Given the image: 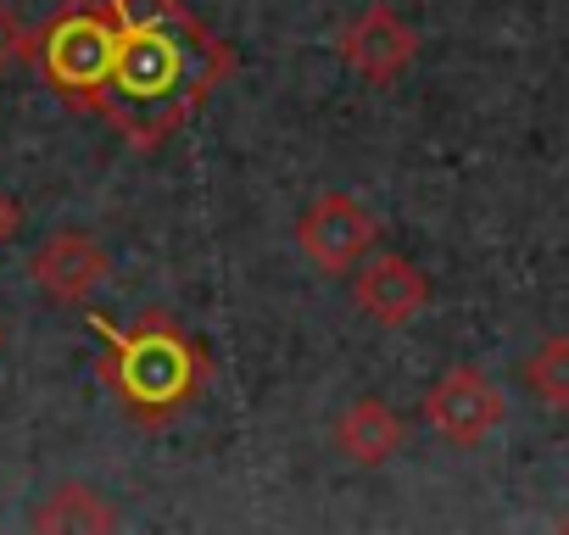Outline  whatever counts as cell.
<instances>
[{"label":"cell","instance_id":"1","mask_svg":"<svg viewBox=\"0 0 569 535\" xmlns=\"http://www.w3.org/2000/svg\"><path fill=\"white\" fill-rule=\"evenodd\" d=\"M107 12L118 46L96 112L134 151H157L234 73V46L218 40L184 0H107Z\"/></svg>","mask_w":569,"mask_h":535},{"label":"cell","instance_id":"2","mask_svg":"<svg viewBox=\"0 0 569 535\" xmlns=\"http://www.w3.org/2000/svg\"><path fill=\"white\" fill-rule=\"evenodd\" d=\"M84 324L101 335V385L118 396L123 418H134L140 430H162L179 413L196 407V396L207 391V346L168 313H146L134 324H112L107 313H84Z\"/></svg>","mask_w":569,"mask_h":535},{"label":"cell","instance_id":"3","mask_svg":"<svg viewBox=\"0 0 569 535\" xmlns=\"http://www.w3.org/2000/svg\"><path fill=\"white\" fill-rule=\"evenodd\" d=\"M112 46H118V29H112L107 0H68V7L34 34L29 62L40 68V79L73 112H96L101 90L112 79Z\"/></svg>","mask_w":569,"mask_h":535},{"label":"cell","instance_id":"4","mask_svg":"<svg viewBox=\"0 0 569 535\" xmlns=\"http://www.w3.org/2000/svg\"><path fill=\"white\" fill-rule=\"evenodd\" d=\"M375 245H380V218L358 195H347V190H325L297 218V251L319 268V274H330V280L352 274Z\"/></svg>","mask_w":569,"mask_h":535},{"label":"cell","instance_id":"5","mask_svg":"<svg viewBox=\"0 0 569 535\" xmlns=\"http://www.w3.org/2000/svg\"><path fill=\"white\" fill-rule=\"evenodd\" d=\"M508 418V396L469 363L447 369L430 391H425V424L447 441V446H480L497 424Z\"/></svg>","mask_w":569,"mask_h":535},{"label":"cell","instance_id":"6","mask_svg":"<svg viewBox=\"0 0 569 535\" xmlns=\"http://www.w3.org/2000/svg\"><path fill=\"white\" fill-rule=\"evenodd\" d=\"M336 51H341V62H347L363 84L391 90V84L413 68V57H419V34H413V23H402L391 7H369L363 18H352V23L341 29Z\"/></svg>","mask_w":569,"mask_h":535},{"label":"cell","instance_id":"7","mask_svg":"<svg viewBox=\"0 0 569 535\" xmlns=\"http://www.w3.org/2000/svg\"><path fill=\"white\" fill-rule=\"evenodd\" d=\"M352 302L380 324V330H402V324H413L425 307H430V274L413 262V256H402V251H369L363 262H358V285H352Z\"/></svg>","mask_w":569,"mask_h":535},{"label":"cell","instance_id":"8","mask_svg":"<svg viewBox=\"0 0 569 535\" xmlns=\"http://www.w3.org/2000/svg\"><path fill=\"white\" fill-rule=\"evenodd\" d=\"M107 274H112V256H107V245H101L96 234H84V229H62V234H51V240L29 256V280H34L51 302H62V307L90 302V291L107 285Z\"/></svg>","mask_w":569,"mask_h":535},{"label":"cell","instance_id":"9","mask_svg":"<svg viewBox=\"0 0 569 535\" xmlns=\"http://www.w3.org/2000/svg\"><path fill=\"white\" fill-rule=\"evenodd\" d=\"M330 441H336V452H341L352 468H380V463H391V457L402 452L408 424L397 418L391 402H380V396H358V402L341 407Z\"/></svg>","mask_w":569,"mask_h":535},{"label":"cell","instance_id":"10","mask_svg":"<svg viewBox=\"0 0 569 535\" xmlns=\"http://www.w3.org/2000/svg\"><path fill=\"white\" fill-rule=\"evenodd\" d=\"M29 529H46V535H90L96 529V535H107V529H118V513L96 485L68 480V485L46 491V502L29 513Z\"/></svg>","mask_w":569,"mask_h":535},{"label":"cell","instance_id":"11","mask_svg":"<svg viewBox=\"0 0 569 535\" xmlns=\"http://www.w3.org/2000/svg\"><path fill=\"white\" fill-rule=\"evenodd\" d=\"M525 391L536 396V402H547V407H569V335H552V341H541L530 357H525Z\"/></svg>","mask_w":569,"mask_h":535},{"label":"cell","instance_id":"12","mask_svg":"<svg viewBox=\"0 0 569 535\" xmlns=\"http://www.w3.org/2000/svg\"><path fill=\"white\" fill-rule=\"evenodd\" d=\"M34 57V34H29V23L0 0V73H12V68H23Z\"/></svg>","mask_w":569,"mask_h":535},{"label":"cell","instance_id":"13","mask_svg":"<svg viewBox=\"0 0 569 535\" xmlns=\"http://www.w3.org/2000/svg\"><path fill=\"white\" fill-rule=\"evenodd\" d=\"M12 223H18V206H12L7 195H0V240H7V234H12Z\"/></svg>","mask_w":569,"mask_h":535},{"label":"cell","instance_id":"14","mask_svg":"<svg viewBox=\"0 0 569 535\" xmlns=\"http://www.w3.org/2000/svg\"><path fill=\"white\" fill-rule=\"evenodd\" d=\"M563 529H569V518H563Z\"/></svg>","mask_w":569,"mask_h":535}]
</instances>
